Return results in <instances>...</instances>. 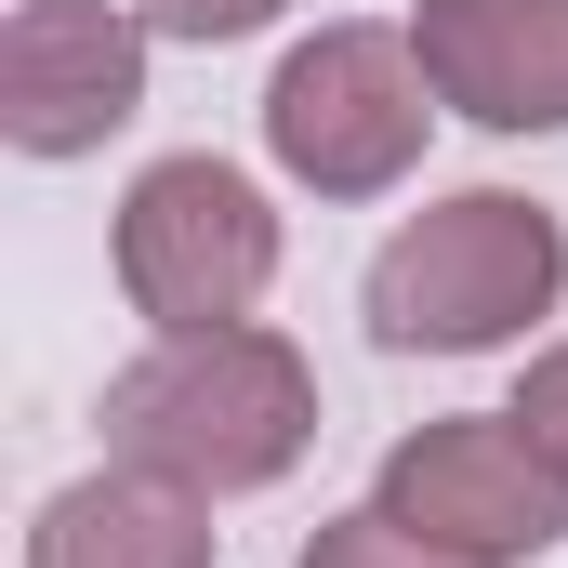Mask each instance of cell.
Masks as SVG:
<instances>
[{
    "label": "cell",
    "instance_id": "8fae6325",
    "mask_svg": "<svg viewBox=\"0 0 568 568\" xmlns=\"http://www.w3.org/2000/svg\"><path fill=\"white\" fill-rule=\"evenodd\" d=\"M516 424L542 436V463L568 476V344H556V357H529V397H516Z\"/></svg>",
    "mask_w": 568,
    "mask_h": 568
},
{
    "label": "cell",
    "instance_id": "52a82bcc",
    "mask_svg": "<svg viewBox=\"0 0 568 568\" xmlns=\"http://www.w3.org/2000/svg\"><path fill=\"white\" fill-rule=\"evenodd\" d=\"M436 106L476 133H556L568 120V0H424L410 13Z\"/></svg>",
    "mask_w": 568,
    "mask_h": 568
},
{
    "label": "cell",
    "instance_id": "5b68a950",
    "mask_svg": "<svg viewBox=\"0 0 568 568\" xmlns=\"http://www.w3.org/2000/svg\"><path fill=\"white\" fill-rule=\"evenodd\" d=\"M384 516L476 568H516L568 529V476L542 463V436L516 410H463V424H424L384 449Z\"/></svg>",
    "mask_w": 568,
    "mask_h": 568
},
{
    "label": "cell",
    "instance_id": "ba28073f",
    "mask_svg": "<svg viewBox=\"0 0 568 568\" xmlns=\"http://www.w3.org/2000/svg\"><path fill=\"white\" fill-rule=\"evenodd\" d=\"M27 568H212V516H199V489H172L145 463H106V476L40 503Z\"/></svg>",
    "mask_w": 568,
    "mask_h": 568
},
{
    "label": "cell",
    "instance_id": "3957f363",
    "mask_svg": "<svg viewBox=\"0 0 568 568\" xmlns=\"http://www.w3.org/2000/svg\"><path fill=\"white\" fill-rule=\"evenodd\" d=\"M424 53L410 40H384V27H317L304 53L278 67V93H265V145H278V172H304L317 199H384L410 159H424Z\"/></svg>",
    "mask_w": 568,
    "mask_h": 568
},
{
    "label": "cell",
    "instance_id": "7a4b0ae2",
    "mask_svg": "<svg viewBox=\"0 0 568 568\" xmlns=\"http://www.w3.org/2000/svg\"><path fill=\"white\" fill-rule=\"evenodd\" d=\"M568 278V239L542 199H503V185H463L436 199L424 225L384 239L371 265V331L397 357H476V344H516Z\"/></svg>",
    "mask_w": 568,
    "mask_h": 568
},
{
    "label": "cell",
    "instance_id": "277c9868",
    "mask_svg": "<svg viewBox=\"0 0 568 568\" xmlns=\"http://www.w3.org/2000/svg\"><path fill=\"white\" fill-rule=\"evenodd\" d=\"M120 278L159 331H239L278 278V212L225 159H159L120 199Z\"/></svg>",
    "mask_w": 568,
    "mask_h": 568
},
{
    "label": "cell",
    "instance_id": "9c48e42d",
    "mask_svg": "<svg viewBox=\"0 0 568 568\" xmlns=\"http://www.w3.org/2000/svg\"><path fill=\"white\" fill-rule=\"evenodd\" d=\"M291 568H476V556H449V542L397 529V516L371 503V516H331V529H317V542H304Z\"/></svg>",
    "mask_w": 568,
    "mask_h": 568
},
{
    "label": "cell",
    "instance_id": "6da1fadb",
    "mask_svg": "<svg viewBox=\"0 0 568 568\" xmlns=\"http://www.w3.org/2000/svg\"><path fill=\"white\" fill-rule=\"evenodd\" d=\"M304 436H317V371L252 317L239 331H159V357H133L106 384V449L199 489V503L291 476Z\"/></svg>",
    "mask_w": 568,
    "mask_h": 568
},
{
    "label": "cell",
    "instance_id": "30bf717a",
    "mask_svg": "<svg viewBox=\"0 0 568 568\" xmlns=\"http://www.w3.org/2000/svg\"><path fill=\"white\" fill-rule=\"evenodd\" d=\"M265 13H278V0H145L159 40H252Z\"/></svg>",
    "mask_w": 568,
    "mask_h": 568
},
{
    "label": "cell",
    "instance_id": "8992f818",
    "mask_svg": "<svg viewBox=\"0 0 568 568\" xmlns=\"http://www.w3.org/2000/svg\"><path fill=\"white\" fill-rule=\"evenodd\" d=\"M145 106V27L106 0H27L0 27V133L27 159H80Z\"/></svg>",
    "mask_w": 568,
    "mask_h": 568
}]
</instances>
